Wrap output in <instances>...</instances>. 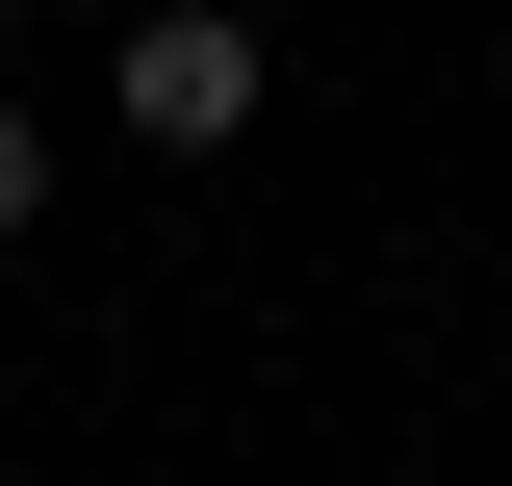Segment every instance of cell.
Returning a JSON list of instances; mask_svg holds the SVG:
<instances>
[{
	"label": "cell",
	"mask_w": 512,
	"mask_h": 486,
	"mask_svg": "<svg viewBox=\"0 0 512 486\" xmlns=\"http://www.w3.org/2000/svg\"><path fill=\"white\" fill-rule=\"evenodd\" d=\"M103 103H128V154H231L256 128V0H154Z\"/></svg>",
	"instance_id": "obj_1"
},
{
	"label": "cell",
	"mask_w": 512,
	"mask_h": 486,
	"mask_svg": "<svg viewBox=\"0 0 512 486\" xmlns=\"http://www.w3.org/2000/svg\"><path fill=\"white\" fill-rule=\"evenodd\" d=\"M26 231H52V128L0 103V256H26Z\"/></svg>",
	"instance_id": "obj_2"
}]
</instances>
